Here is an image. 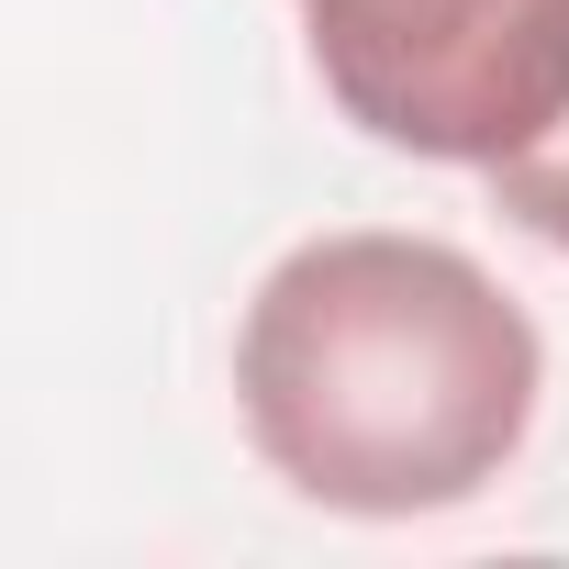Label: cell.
Masks as SVG:
<instances>
[{
	"label": "cell",
	"mask_w": 569,
	"mask_h": 569,
	"mask_svg": "<svg viewBox=\"0 0 569 569\" xmlns=\"http://www.w3.org/2000/svg\"><path fill=\"white\" fill-rule=\"evenodd\" d=\"M547 402L536 313L447 234L347 223L291 246L234 325L246 447L325 513L413 525L480 502Z\"/></svg>",
	"instance_id": "1"
},
{
	"label": "cell",
	"mask_w": 569,
	"mask_h": 569,
	"mask_svg": "<svg viewBox=\"0 0 569 569\" xmlns=\"http://www.w3.org/2000/svg\"><path fill=\"white\" fill-rule=\"evenodd\" d=\"M325 101L436 168H502L569 112V0H302Z\"/></svg>",
	"instance_id": "2"
},
{
	"label": "cell",
	"mask_w": 569,
	"mask_h": 569,
	"mask_svg": "<svg viewBox=\"0 0 569 569\" xmlns=\"http://www.w3.org/2000/svg\"><path fill=\"white\" fill-rule=\"evenodd\" d=\"M480 179H491V212H502V223H525L536 246L569 257V112H558L536 146H513L502 168H480Z\"/></svg>",
	"instance_id": "3"
}]
</instances>
